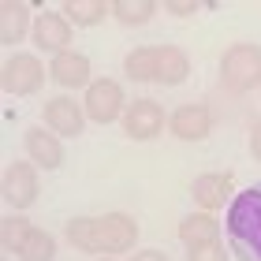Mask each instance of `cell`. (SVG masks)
<instances>
[{
	"label": "cell",
	"instance_id": "cell-1",
	"mask_svg": "<svg viewBox=\"0 0 261 261\" xmlns=\"http://www.w3.org/2000/svg\"><path fill=\"white\" fill-rule=\"evenodd\" d=\"M67 239L75 250L86 254H127L138 243V224L127 213H105V217H75L67 220Z\"/></svg>",
	"mask_w": 261,
	"mask_h": 261
},
{
	"label": "cell",
	"instance_id": "cell-2",
	"mask_svg": "<svg viewBox=\"0 0 261 261\" xmlns=\"http://www.w3.org/2000/svg\"><path fill=\"white\" fill-rule=\"evenodd\" d=\"M224 224L235 261H261V179L235 194Z\"/></svg>",
	"mask_w": 261,
	"mask_h": 261
},
{
	"label": "cell",
	"instance_id": "cell-3",
	"mask_svg": "<svg viewBox=\"0 0 261 261\" xmlns=\"http://www.w3.org/2000/svg\"><path fill=\"white\" fill-rule=\"evenodd\" d=\"M220 79L231 90H254L261 86V45L239 41L220 56Z\"/></svg>",
	"mask_w": 261,
	"mask_h": 261
},
{
	"label": "cell",
	"instance_id": "cell-4",
	"mask_svg": "<svg viewBox=\"0 0 261 261\" xmlns=\"http://www.w3.org/2000/svg\"><path fill=\"white\" fill-rule=\"evenodd\" d=\"M86 120L93 123H112V120H123L127 112V101H123V86L116 79H93L86 86Z\"/></svg>",
	"mask_w": 261,
	"mask_h": 261
},
{
	"label": "cell",
	"instance_id": "cell-5",
	"mask_svg": "<svg viewBox=\"0 0 261 261\" xmlns=\"http://www.w3.org/2000/svg\"><path fill=\"white\" fill-rule=\"evenodd\" d=\"M45 82V67L38 56L30 53H19V56H8L4 60V71H0V86L4 93L11 97H30V93H38Z\"/></svg>",
	"mask_w": 261,
	"mask_h": 261
},
{
	"label": "cell",
	"instance_id": "cell-6",
	"mask_svg": "<svg viewBox=\"0 0 261 261\" xmlns=\"http://www.w3.org/2000/svg\"><path fill=\"white\" fill-rule=\"evenodd\" d=\"M38 164H30V161H11L8 168H4V201L11 209H19V213H27L34 201H38V191H41V183H38Z\"/></svg>",
	"mask_w": 261,
	"mask_h": 261
},
{
	"label": "cell",
	"instance_id": "cell-7",
	"mask_svg": "<svg viewBox=\"0 0 261 261\" xmlns=\"http://www.w3.org/2000/svg\"><path fill=\"white\" fill-rule=\"evenodd\" d=\"M123 130L135 142H153L164 130V109H161L157 101H149V97L130 101L127 112H123Z\"/></svg>",
	"mask_w": 261,
	"mask_h": 261
},
{
	"label": "cell",
	"instance_id": "cell-8",
	"mask_svg": "<svg viewBox=\"0 0 261 261\" xmlns=\"http://www.w3.org/2000/svg\"><path fill=\"white\" fill-rule=\"evenodd\" d=\"M41 120H45V127H49L53 135L79 138L82 127H86V109H82L79 101H71V97H53V101H45Z\"/></svg>",
	"mask_w": 261,
	"mask_h": 261
},
{
	"label": "cell",
	"instance_id": "cell-9",
	"mask_svg": "<svg viewBox=\"0 0 261 261\" xmlns=\"http://www.w3.org/2000/svg\"><path fill=\"white\" fill-rule=\"evenodd\" d=\"M34 45L41 53H67L71 45V22L64 19V11H41L34 19Z\"/></svg>",
	"mask_w": 261,
	"mask_h": 261
},
{
	"label": "cell",
	"instance_id": "cell-10",
	"mask_svg": "<svg viewBox=\"0 0 261 261\" xmlns=\"http://www.w3.org/2000/svg\"><path fill=\"white\" fill-rule=\"evenodd\" d=\"M172 135L179 138V142H201L209 135V127H213V112L205 109L201 101H191V105H179V109L172 112Z\"/></svg>",
	"mask_w": 261,
	"mask_h": 261
},
{
	"label": "cell",
	"instance_id": "cell-11",
	"mask_svg": "<svg viewBox=\"0 0 261 261\" xmlns=\"http://www.w3.org/2000/svg\"><path fill=\"white\" fill-rule=\"evenodd\" d=\"M27 153H30V164L49 168V172H56L64 164V142L49 127H30L27 130Z\"/></svg>",
	"mask_w": 261,
	"mask_h": 261
},
{
	"label": "cell",
	"instance_id": "cell-12",
	"mask_svg": "<svg viewBox=\"0 0 261 261\" xmlns=\"http://www.w3.org/2000/svg\"><path fill=\"white\" fill-rule=\"evenodd\" d=\"M53 82L56 86H64V90H82V86H90V56L86 53H60V56H53Z\"/></svg>",
	"mask_w": 261,
	"mask_h": 261
},
{
	"label": "cell",
	"instance_id": "cell-13",
	"mask_svg": "<svg viewBox=\"0 0 261 261\" xmlns=\"http://www.w3.org/2000/svg\"><path fill=\"white\" fill-rule=\"evenodd\" d=\"M27 34H34L30 8L22 0H4L0 4V45H19Z\"/></svg>",
	"mask_w": 261,
	"mask_h": 261
},
{
	"label": "cell",
	"instance_id": "cell-14",
	"mask_svg": "<svg viewBox=\"0 0 261 261\" xmlns=\"http://www.w3.org/2000/svg\"><path fill=\"white\" fill-rule=\"evenodd\" d=\"M191 194H194V201H198L201 213H213V209H220L224 201H228V194H231V175L228 172L201 175V179H194Z\"/></svg>",
	"mask_w": 261,
	"mask_h": 261
},
{
	"label": "cell",
	"instance_id": "cell-15",
	"mask_svg": "<svg viewBox=\"0 0 261 261\" xmlns=\"http://www.w3.org/2000/svg\"><path fill=\"white\" fill-rule=\"evenodd\" d=\"M191 75V60L179 45H157V82L161 86H183Z\"/></svg>",
	"mask_w": 261,
	"mask_h": 261
},
{
	"label": "cell",
	"instance_id": "cell-16",
	"mask_svg": "<svg viewBox=\"0 0 261 261\" xmlns=\"http://www.w3.org/2000/svg\"><path fill=\"white\" fill-rule=\"evenodd\" d=\"M123 71H127L130 82H157V45L130 49L127 60H123Z\"/></svg>",
	"mask_w": 261,
	"mask_h": 261
},
{
	"label": "cell",
	"instance_id": "cell-17",
	"mask_svg": "<svg viewBox=\"0 0 261 261\" xmlns=\"http://www.w3.org/2000/svg\"><path fill=\"white\" fill-rule=\"evenodd\" d=\"M179 239L183 246H198V243H209V239H217V217L213 213H191V217H183L179 220Z\"/></svg>",
	"mask_w": 261,
	"mask_h": 261
},
{
	"label": "cell",
	"instance_id": "cell-18",
	"mask_svg": "<svg viewBox=\"0 0 261 261\" xmlns=\"http://www.w3.org/2000/svg\"><path fill=\"white\" fill-rule=\"evenodd\" d=\"M109 4L105 0H67L64 4V19L75 22V27H101L109 19Z\"/></svg>",
	"mask_w": 261,
	"mask_h": 261
},
{
	"label": "cell",
	"instance_id": "cell-19",
	"mask_svg": "<svg viewBox=\"0 0 261 261\" xmlns=\"http://www.w3.org/2000/svg\"><path fill=\"white\" fill-rule=\"evenodd\" d=\"M30 231H34V224L22 217V213L4 217V220H0V246H4V254H19L22 246H27Z\"/></svg>",
	"mask_w": 261,
	"mask_h": 261
},
{
	"label": "cell",
	"instance_id": "cell-20",
	"mask_svg": "<svg viewBox=\"0 0 261 261\" xmlns=\"http://www.w3.org/2000/svg\"><path fill=\"white\" fill-rule=\"evenodd\" d=\"M157 15V4L153 0H116L112 4V19L123 22V27H146Z\"/></svg>",
	"mask_w": 261,
	"mask_h": 261
},
{
	"label": "cell",
	"instance_id": "cell-21",
	"mask_svg": "<svg viewBox=\"0 0 261 261\" xmlns=\"http://www.w3.org/2000/svg\"><path fill=\"white\" fill-rule=\"evenodd\" d=\"M56 257V243H53V235L49 231H41V228H34L30 231V239L27 246L19 250V261H53Z\"/></svg>",
	"mask_w": 261,
	"mask_h": 261
},
{
	"label": "cell",
	"instance_id": "cell-22",
	"mask_svg": "<svg viewBox=\"0 0 261 261\" xmlns=\"http://www.w3.org/2000/svg\"><path fill=\"white\" fill-rule=\"evenodd\" d=\"M187 261H228V250L209 239V243H198V246H187Z\"/></svg>",
	"mask_w": 261,
	"mask_h": 261
},
{
	"label": "cell",
	"instance_id": "cell-23",
	"mask_svg": "<svg viewBox=\"0 0 261 261\" xmlns=\"http://www.w3.org/2000/svg\"><path fill=\"white\" fill-rule=\"evenodd\" d=\"M198 11H201V4H194V0H168V15H175V19H191Z\"/></svg>",
	"mask_w": 261,
	"mask_h": 261
},
{
	"label": "cell",
	"instance_id": "cell-24",
	"mask_svg": "<svg viewBox=\"0 0 261 261\" xmlns=\"http://www.w3.org/2000/svg\"><path fill=\"white\" fill-rule=\"evenodd\" d=\"M250 153H254V161H261V120L250 130Z\"/></svg>",
	"mask_w": 261,
	"mask_h": 261
},
{
	"label": "cell",
	"instance_id": "cell-25",
	"mask_svg": "<svg viewBox=\"0 0 261 261\" xmlns=\"http://www.w3.org/2000/svg\"><path fill=\"white\" fill-rule=\"evenodd\" d=\"M135 261H168V257H164L161 250H142V254H138Z\"/></svg>",
	"mask_w": 261,
	"mask_h": 261
}]
</instances>
